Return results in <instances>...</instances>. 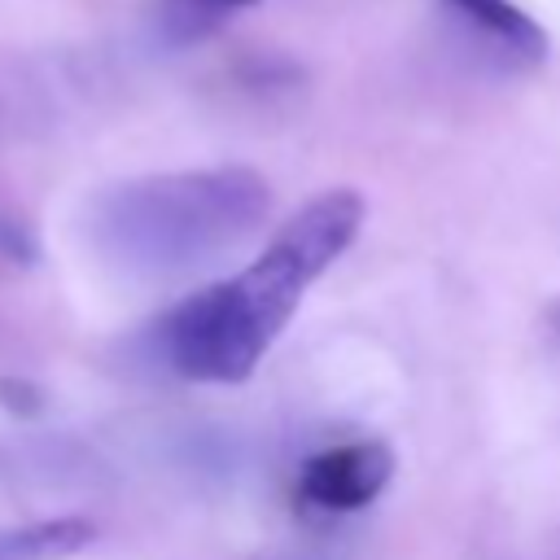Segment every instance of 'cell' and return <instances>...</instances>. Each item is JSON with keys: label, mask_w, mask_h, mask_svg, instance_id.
Here are the masks:
<instances>
[{"label": "cell", "mask_w": 560, "mask_h": 560, "mask_svg": "<svg viewBox=\"0 0 560 560\" xmlns=\"http://www.w3.org/2000/svg\"><path fill=\"white\" fill-rule=\"evenodd\" d=\"M368 214L354 188L311 197L232 280L206 284L184 298L158 328L166 363L188 381L236 385L293 319L306 289L350 249Z\"/></svg>", "instance_id": "1"}, {"label": "cell", "mask_w": 560, "mask_h": 560, "mask_svg": "<svg viewBox=\"0 0 560 560\" xmlns=\"http://www.w3.org/2000/svg\"><path fill=\"white\" fill-rule=\"evenodd\" d=\"M267 210L271 188L249 166L162 171L101 188L88 206V241L122 276L184 280L249 241Z\"/></svg>", "instance_id": "2"}, {"label": "cell", "mask_w": 560, "mask_h": 560, "mask_svg": "<svg viewBox=\"0 0 560 560\" xmlns=\"http://www.w3.org/2000/svg\"><path fill=\"white\" fill-rule=\"evenodd\" d=\"M394 477V455L385 442H346L306 459L298 490L306 503L324 512H359L368 508Z\"/></svg>", "instance_id": "3"}, {"label": "cell", "mask_w": 560, "mask_h": 560, "mask_svg": "<svg viewBox=\"0 0 560 560\" xmlns=\"http://www.w3.org/2000/svg\"><path fill=\"white\" fill-rule=\"evenodd\" d=\"M442 9L468 31V39L481 44L486 57H494L508 70H534L547 61V31L512 0H442Z\"/></svg>", "instance_id": "4"}, {"label": "cell", "mask_w": 560, "mask_h": 560, "mask_svg": "<svg viewBox=\"0 0 560 560\" xmlns=\"http://www.w3.org/2000/svg\"><path fill=\"white\" fill-rule=\"evenodd\" d=\"M96 538V525L88 516H52L22 529L0 534V560H66L83 551Z\"/></svg>", "instance_id": "5"}, {"label": "cell", "mask_w": 560, "mask_h": 560, "mask_svg": "<svg viewBox=\"0 0 560 560\" xmlns=\"http://www.w3.org/2000/svg\"><path fill=\"white\" fill-rule=\"evenodd\" d=\"M0 402H4L13 416L39 411V394H35V385H26V381H0Z\"/></svg>", "instance_id": "6"}, {"label": "cell", "mask_w": 560, "mask_h": 560, "mask_svg": "<svg viewBox=\"0 0 560 560\" xmlns=\"http://www.w3.org/2000/svg\"><path fill=\"white\" fill-rule=\"evenodd\" d=\"M197 4H206V9L223 13V9H245V4H258V0H197Z\"/></svg>", "instance_id": "7"}, {"label": "cell", "mask_w": 560, "mask_h": 560, "mask_svg": "<svg viewBox=\"0 0 560 560\" xmlns=\"http://www.w3.org/2000/svg\"><path fill=\"white\" fill-rule=\"evenodd\" d=\"M547 324H551V328H556V332H560V298H556V302H551V306H547Z\"/></svg>", "instance_id": "8"}]
</instances>
